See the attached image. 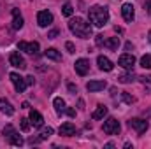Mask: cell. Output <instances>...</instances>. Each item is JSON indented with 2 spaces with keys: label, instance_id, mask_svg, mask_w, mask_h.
<instances>
[{
  "label": "cell",
  "instance_id": "cell-1",
  "mask_svg": "<svg viewBox=\"0 0 151 149\" xmlns=\"http://www.w3.org/2000/svg\"><path fill=\"white\" fill-rule=\"evenodd\" d=\"M88 18H90V23H93V27L102 28V27H106V23L109 21V12H107V9L102 7V5H93V7H90V11H88Z\"/></svg>",
  "mask_w": 151,
  "mask_h": 149
},
{
  "label": "cell",
  "instance_id": "cell-2",
  "mask_svg": "<svg viewBox=\"0 0 151 149\" xmlns=\"http://www.w3.org/2000/svg\"><path fill=\"white\" fill-rule=\"evenodd\" d=\"M69 30L74 35H77V37H81V39L91 37V25L86 23L83 18H72L69 21Z\"/></svg>",
  "mask_w": 151,
  "mask_h": 149
},
{
  "label": "cell",
  "instance_id": "cell-3",
  "mask_svg": "<svg viewBox=\"0 0 151 149\" xmlns=\"http://www.w3.org/2000/svg\"><path fill=\"white\" fill-rule=\"evenodd\" d=\"M102 130H104V133H107V135H118V133H119V130H121V126H119L118 119L109 117L107 121H104Z\"/></svg>",
  "mask_w": 151,
  "mask_h": 149
},
{
  "label": "cell",
  "instance_id": "cell-4",
  "mask_svg": "<svg viewBox=\"0 0 151 149\" xmlns=\"http://www.w3.org/2000/svg\"><path fill=\"white\" fill-rule=\"evenodd\" d=\"M9 79H11V82L14 84V90H16L18 93H23V91H25V88H27L25 77H21V75L16 74V72H12V74H9Z\"/></svg>",
  "mask_w": 151,
  "mask_h": 149
},
{
  "label": "cell",
  "instance_id": "cell-5",
  "mask_svg": "<svg viewBox=\"0 0 151 149\" xmlns=\"http://www.w3.org/2000/svg\"><path fill=\"white\" fill-rule=\"evenodd\" d=\"M118 65H119V67H123V69H127V70H132V69H134V65H135V56H134V54L125 53V54H121V56H119Z\"/></svg>",
  "mask_w": 151,
  "mask_h": 149
},
{
  "label": "cell",
  "instance_id": "cell-6",
  "mask_svg": "<svg viewBox=\"0 0 151 149\" xmlns=\"http://www.w3.org/2000/svg\"><path fill=\"white\" fill-rule=\"evenodd\" d=\"M37 23H39V27H42V28L49 27V25L53 23V14H51L49 11H39V14H37Z\"/></svg>",
  "mask_w": 151,
  "mask_h": 149
},
{
  "label": "cell",
  "instance_id": "cell-7",
  "mask_svg": "<svg viewBox=\"0 0 151 149\" xmlns=\"http://www.w3.org/2000/svg\"><path fill=\"white\" fill-rule=\"evenodd\" d=\"M18 49L19 51H25L28 54H37L39 53V42H25V40H21L18 44Z\"/></svg>",
  "mask_w": 151,
  "mask_h": 149
},
{
  "label": "cell",
  "instance_id": "cell-8",
  "mask_svg": "<svg viewBox=\"0 0 151 149\" xmlns=\"http://www.w3.org/2000/svg\"><path fill=\"white\" fill-rule=\"evenodd\" d=\"M128 125H130L139 135H141V133H146V130H148V126H150L148 121H144V119H137V117H135V119H130Z\"/></svg>",
  "mask_w": 151,
  "mask_h": 149
},
{
  "label": "cell",
  "instance_id": "cell-9",
  "mask_svg": "<svg viewBox=\"0 0 151 149\" xmlns=\"http://www.w3.org/2000/svg\"><path fill=\"white\" fill-rule=\"evenodd\" d=\"M76 72L79 75H86L90 72V62L86 60V58H79V60H76Z\"/></svg>",
  "mask_w": 151,
  "mask_h": 149
},
{
  "label": "cell",
  "instance_id": "cell-10",
  "mask_svg": "<svg viewBox=\"0 0 151 149\" xmlns=\"http://www.w3.org/2000/svg\"><path fill=\"white\" fill-rule=\"evenodd\" d=\"M121 16H123V19L125 21H134V18H135V11H134V5L132 4H123V7H121Z\"/></svg>",
  "mask_w": 151,
  "mask_h": 149
},
{
  "label": "cell",
  "instance_id": "cell-11",
  "mask_svg": "<svg viewBox=\"0 0 151 149\" xmlns=\"http://www.w3.org/2000/svg\"><path fill=\"white\" fill-rule=\"evenodd\" d=\"M97 63H99V69H100V70H104V72H111V70L114 69L113 62H111L107 56H102V54L97 58Z\"/></svg>",
  "mask_w": 151,
  "mask_h": 149
},
{
  "label": "cell",
  "instance_id": "cell-12",
  "mask_svg": "<svg viewBox=\"0 0 151 149\" xmlns=\"http://www.w3.org/2000/svg\"><path fill=\"white\" fill-rule=\"evenodd\" d=\"M9 63H11L12 67H16V69H25V67H27V63H25L23 56H19V53H12V54L9 56Z\"/></svg>",
  "mask_w": 151,
  "mask_h": 149
},
{
  "label": "cell",
  "instance_id": "cell-13",
  "mask_svg": "<svg viewBox=\"0 0 151 149\" xmlns=\"http://www.w3.org/2000/svg\"><path fill=\"white\" fill-rule=\"evenodd\" d=\"M28 119H30V123H32L35 128H40V126L44 125V117H42V114H40L39 111H34V109L30 111V117H28Z\"/></svg>",
  "mask_w": 151,
  "mask_h": 149
},
{
  "label": "cell",
  "instance_id": "cell-14",
  "mask_svg": "<svg viewBox=\"0 0 151 149\" xmlns=\"http://www.w3.org/2000/svg\"><path fill=\"white\" fill-rule=\"evenodd\" d=\"M12 28L14 30L23 28V16L19 14V9H12Z\"/></svg>",
  "mask_w": 151,
  "mask_h": 149
},
{
  "label": "cell",
  "instance_id": "cell-15",
  "mask_svg": "<svg viewBox=\"0 0 151 149\" xmlns=\"http://www.w3.org/2000/svg\"><path fill=\"white\" fill-rule=\"evenodd\" d=\"M60 135H63V137H72V135H76V126L72 123H63L60 126Z\"/></svg>",
  "mask_w": 151,
  "mask_h": 149
},
{
  "label": "cell",
  "instance_id": "cell-16",
  "mask_svg": "<svg viewBox=\"0 0 151 149\" xmlns=\"http://www.w3.org/2000/svg\"><path fill=\"white\" fill-rule=\"evenodd\" d=\"M106 86H107L106 81H90V82L86 84V90L93 93V91H100V90H104Z\"/></svg>",
  "mask_w": 151,
  "mask_h": 149
},
{
  "label": "cell",
  "instance_id": "cell-17",
  "mask_svg": "<svg viewBox=\"0 0 151 149\" xmlns=\"http://www.w3.org/2000/svg\"><path fill=\"white\" fill-rule=\"evenodd\" d=\"M0 111L4 112L5 116H12L14 114V107L11 105V102L7 98H0Z\"/></svg>",
  "mask_w": 151,
  "mask_h": 149
},
{
  "label": "cell",
  "instance_id": "cell-18",
  "mask_svg": "<svg viewBox=\"0 0 151 149\" xmlns=\"http://www.w3.org/2000/svg\"><path fill=\"white\" fill-rule=\"evenodd\" d=\"M44 54H46V58H47V60H53V62H60V60H62L60 51H58V49H55V47L46 49V51H44Z\"/></svg>",
  "mask_w": 151,
  "mask_h": 149
},
{
  "label": "cell",
  "instance_id": "cell-19",
  "mask_svg": "<svg viewBox=\"0 0 151 149\" xmlns=\"http://www.w3.org/2000/svg\"><path fill=\"white\" fill-rule=\"evenodd\" d=\"M53 105H55V111L58 116H62L63 112H65V100L62 98V97H56L55 100H53Z\"/></svg>",
  "mask_w": 151,
  "mask_h": 149
},
{
  "label": "cell",
  "instance_id": "cell-20",
  "mask_svg": "<svg viewBox=\"0 0 151 149\" xmlns=\"http://www.w3.org/2000/svg\"><path fill=\"white\" fill-rule=\"evenodd\" d=\"M104 46H106L107 49H111V51H118V47H119V37L107 39V40L104 42Z\"/></svg>",
  "mask_w": 151,
  "mask_h": 149
},
{
  "label": "cell",
  "instance_id": "cell-21",
  "mask_svg": "<svg viewBox=\"0 0 151 149\" xmlns=\"http://www.w3.org/2000/svg\"><path fill=\"white\" fill-rule=\"evenodd\" d=\"M106 114H107V107H106V105H99V107L93 111L91 117H93V119H104Z\"/></svg>",
  "mask_w": 151,
  "mask_h": 149
},
{
  "label": "cell",
  "instance_id": "cell-22",
  "mask_svg": "<svg viewBox=\"0 0 151 149\" xmlns=\"http://www.w3.org/2000/svg\"><path fill=\"white\" fill-rule=\"evenodd\" d=\"M118 81H119V82H123V84H128V82H134V81H135V75H134V72L121 74L119 77H118Z\"/></svg>",
  "mask_w": 151,
  "mask_h": 149
},
{
  "label": "cell",
  "instance_id": "cell-23",
  "mask_svg": "<svg viewBox=\"0 0 151 149\" xmlns=\"http://www.w3.org/2000/svg\"><path fill=\"white\" fill-rule=\"evenodd\" d=\"M9 140H11L12 146H23V139H21V135H19L18 132H14V133L9 137Z\"/></svg>",
  "mask_w": 151,
  "mask_h": 149
},
{
  "label": "cell",
  "instance_id": "cell-24",
  "mask_svg": "<svg viewBox=\"0 0 151 149\" xmlns=\"http://www.w3.org/2000/svg\"><path fill=\"white\" fill-rule=\"evenodd\" d=\"M53 133H55V130H53L51 126H47V128H44V130L40 132V135H39V140H46V139H49Z\"/></svg>",
  "mask_w": 151,
  "mask_h": 149
},
{
  "label": "cell",
  "instance_id": "cell-25",
  "mask_svg": "<svg viewBox=\"0 0 151 149\" xmlns=\"http://www.w3.org/2000/svg\"><path fill=\"white\" fill-rule=\"evenodd\" d=\"M72 12H74V9H72V4H63V7H62V14L63 16H67V18H70L72 16Z\"/></svg>",
  "mask_w": 151,
  "mask_h": 149
},
{
  "label": "cell",
  "instance_id": "cell-26",
  "mask_svg": "<svg viewBox=\"0 0 151 149\" xmlns=\"http://www.w3.org/2000/svg\"><path fill=\"white\" fill-rule=\"evenodd\" d=\"M141 67L142 69H151V54H144L141 58Z\"/></svg>",
  "mask_w": 151,
  "mask_h": 149
},
{
  "label": "cell",
  "instance_id": "cell-27",
  "mask_svg": "<svg viewBox=\"0 0 151 149\" xmlns=\"http://www.w3.org/2000/svg\"><path fill=\"white\" fill-rule=\"evenodd\" d=\"M141 79V82H142V86L146 88V91L150 93L151 91V77H139Z\"/></svg>",
  "mask_w": 151,
  "mask_h": 149
},
{
  "label": "cell",
  "instance_id": "cell-28",
  "mask_svg": "<svg viewBox=\"0 0 151 149\" xmlns=\"http://www.w3.org/2000/svg\"><path fill=\"white\" fill-rule=\"evenodd\" d=\"M30 125H32V123H30V119H25V117H23V119L19 121V126H21V130H23V132H28V130H30Z\"/></svg>",
  "mask_w": 151,
  "mask_h": 149
},
{
  "label": "cell",
  "instance_id": "cell-29",
  "mask_svg": "<svg viewBox=\"0 0 151 149\" xmlns=\"http://www.w3.org/2000/svg\"><path fill=\"white\" fill-rule=\"evenodd\" d=\"M121 97H123V102H125V104H134V102H135V98H134V97H130L127 91H123V93H121Z\"/></svg>",
  "mask_w": 151,
  "mask_h": 149
},
{
  "label": "cell",
  "instance_id": "cell-30",
  "mask_svg": "<svg viewBox=\"0 0 151 149\" xmlns=\"http://www.w3.org/2000/svg\"><path fill=\"white\" fill-rule=\"evenodd\" d=\"M14 132H16V130L12 128V125H7V126L4 128V135H7V137H11V135H12Z\"/></svg>",
  "mask_w": 151,
  "mask_h": 149
},
{
  "label": "cell",
  "instance_id": "cell-31",
  "mask_svg": "<svg viewBox=\"0 0 151 149\" xmlns=\"http://www.w3.org/2000/svg\"><path fill=\"white\" fill-rule=\"evenodd\" d=\"M65 47H67V51H69V53H74V51H76V47H74V44H72V42H65Z\"/></svg>",
  "mask_w": 151,
  "mask_h": 149
},
{
  "label": "cell",
  "instance_id": "cell-32",
  "mask_svg": "<svg viewBox=\"0 0 151 149\" xmlns=\"http://www.w3.org/2000/svg\"><path fill=\"white\" fill-rule=\"evenodd\" d=\"M95 42H97V46H104V35H97V39H95Z\"/></svg>",
  "mask_w": 151,
  "mask_h": 149
},
{
  "label": "cell",
  "instance_id": "cell-33",
  "mask_svg": "<svg viewBox=\"0 0 151 149\" xmlns=\"http://www.w3.org/2000/svg\"><path fill=\"white\" fill-rule=\"evenodd\" d=\"M56 35H58V30H51V32L47 34V37L49 39H56Z\"/></svg>",
  "mask_w": 151,
  "mask_h": 149
},
{
  "label": "cell",
  "instance_id": "cell-34",
  "mask_svg": "<svg viewBox=\"0 0 151 149\" xmlns=\"http://www.w3.org/2000/svg\"><path fill=\"white\" fill-rule=\"evenodd\" d=\"M25 81H27V84H35V79H34L32 75H28V77H25Z\"/></svg>",
  "mask_w": 151,
  "mask_h": 149
},
{
  "label": "cell",
  "instance_id": "cell-35",
  "mask_svg": "<svg viewBox=\"0 0 151 149\" xmlns=\"http://www.w3.org/2000/svg\"><path fill=\"white\" fill-rule=\"evenodd\" d=\"M65 111H67V114H69L70 117H74V116H76V111H74V109H65Z\"/></svg>",
  "mask_w": 151,
  "mask_h": 149
},
{
  "label": "cell",
  "instance_id": "cell-36",
  "mask_svg": "<svg viewBox=\"0 0 151 149\" xmlns=\"http://www.w3.org/2000/svg\"><path fill=\"white\" fill-rule=\"evenodd\" d=\"M69 91H70V93H76V91H77V88H76L74 84H69Z\"/></svg>",
  "mask_w": 151,
  "mask_h": 149
},
{
  "label": "cell",
  "instance_id": "cell-37",
  "mask_svg": "<svg viewBox=\"0 0 151 149\" xmlns=\"http://www.w3.org/2000/svg\"><path fill=\"white\" fill-rule=\"evenodd\" d=\"M146 11H148V14H151V0L146 2Z\"/></svg>",
  "mask_w": 151,
  "mask_h": 149
},
{
  "label": "cell",
  "instance_id": "cell-38",
  "mask_svg": "<svg viewBox=\"0 0 151 149\" xmlns=\"http://www.w3.org/2000/svg\"><path fill=\"white\" fill-rule=\"evenodd\" d=\"M21 107H23V109H28L30 105H28V102H23V104H21Z\"/></svg>",
  "mask_w": 151,
  "mask_h": 149
},
{
  "label": "cell",
  "instance_id": "cell-39",
  "mask_svg": "<svg viewBox=\"0 0 151 149\" xmlns=\"http://www.w3.org/2000/svg\"><path fill=\"white\" fill-rule=\"evenodd\" d=\"M150 42H151V32H150Z\"/></svg>",
  "mask_w": 151,
  "mask_h": 149
}]
</instances>
